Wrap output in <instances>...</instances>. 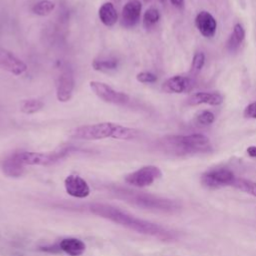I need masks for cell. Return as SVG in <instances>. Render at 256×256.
<instances>
[{
  "instance_id": "obj_27",
  "label": "cell",
  "mask_w": 256,
  "mask_h": 256,
  "mask_svg": "<svg viewBox=\"0 0 256 256\" xmlns=\"http://www.w3.org/2000/svg\"><path fill=\"white\" fill-rule=\"evenodd\" d=\"M136 79L141 83H154L157 81V76L152 72L143 71V72H139L136 75Z\"/></svg>"
},
{
  "instance_id": "obj_7",
  "label": "cell",
  "mask_w": 256,
  "mask_h": 256,
  "mask_svg": "<svg viewBox=\"0 0 256 256\" xmlns=\"http://www.w3.org/2000/svg\"><path fill=\"white\" fill-rule=\"evenodd\" d=\"M89 86L93 93L102 101L115 104V105H125L129 102L128 94L113 89L111 86L100 81H90Z\"/></svg>"
},
{
  "instance_id": "obj_15",
  "label": "cell",
  "mask_w": 256,
  "mask_h": 256,
  "mask_svg": "<svg viewBox=\"0 0 256 256\" xmlns=\"http://www.w3.org/2000/svg\"><path fill=\"white\" fill-rule=\"evenodd\" d=\"M56 247L59 251H62L69 256H80L86 249L85 243L82 240L74 237L62 239L57 243Z\"/></svg>"
},
{
  "instance_id": "obj_18",
  "label": "cell",
  "mask_w": 256,
  "mask_h": 256,
  "mask_svg": "<svg viewBox=\"0 0 256 256\" xmlns=\"http://www.w3.org/2000/svg\"><path fill=\"white\" fill-rule=\"evenodd\" d=\"M98 16L102 24L107 27L114 26L118 21L117 10L111 2H104L100 6L98 10Z\"/></svg>"
},
{
  "instance_id": "obj_32",
  "label": "cell",
  "mask_w": 256,
  "mask_h": 256,
  "mask_svg": "<svg viewBox=\"0 0 256 256\" xmlns=\"http://www.w3.org/2000/svg\"><path fill=\"white\" fill-rule=\"evenodd\" d=\"M159 1H160V2H162V3H163V2H165V0H159Z\"/></svg>"
},
{
  "instance_id": "obj_20",
  "label": "cell",
  "mask_w": 256,
  "mask_h": 256,
  "mask_svg": "<svg viewBox=\"0 0 256 256\" xmlns=\"http://www.w3.org/2000/svg\"><path fill=\"white\" fill-rule=\"evenodd\" d=\"M231 186H233L236 189L241 190L247 194H250L253 197H256V182H253V181L245 179V178L235 177Z\"/></svg>"
},
{
  "instance_id": "obj_1",
  "label": "cell",
  "mask_w": 256,
  "mask_h": 256,
  "mask_svg": "<svg viewBox=\"0 0 256 256\" xmlns=\"http://www.w3.org/2000/svg\"><path fill=\"white\" fill-rule=\"evenodd\" d=\"M88 209L96 216L107 219L140 234L151 236L162 241H172L177 238L174 231L157 223L138 218L111 204L92 203L88 205Z\"/></svg>"
},
{
  "instance_id": "obj_17",
  "label": "cell",
  "mask_w": 256,
  "mask_h": 256,
  "mask_svg": "<svg viewBox=\"0 0 256 256\" xmlns=\"http://www.w3.org/2000/svg\"><path fill=\"white\" fill-rule=\"evenodd\" d=\"M3 173L8 177H20L24 172L26 167H24L15 157L14 153L7 156L1 164Z\"/></svg>"
},
{
  "instance_id": "obj_6",
  "label": "cell",
  "mask_w": 256,
  "mask_h": 256,
  "mask_svg": "<svg viewBox=\"0 0 256 256\" xmlns=\"http://www.w3.org/2000/svg\"><path fill=\"white\" fill-rule=\"evenodd\" d=\"M74 72L68 63L60 65L56 78V97L59 102H68L74 92Z\"/></svg>"
},
{
  "instance_id": "obj_22",
  "label": "cell",
  "mask_w": 256,
  "mask_h": 256,
  "mask_svg": "<svg viewBox=\"0 0 256 256\" xmlns=\"http://www.w3.org/2000/svg\"><path fill=\"white\" fill-rule=\"evenodd\" d=\"M55 9V3L50 0H40L32 6V12L38 16H47Z\"/></svg>"
},
{
  "instance_id": "obj_5",
  "label": "cell",
  "mask_w": 256,
  "mask_h": 256,
  "mask_svg": "<svg viewBox=\"0 0 256 256\" xmlns=\"http://www.w3.org/2000/svg\"><path fill=\"white\" fill-rule=\"evenodd\" d=\"M75 148L62 147L49 152H32V151H19L15 152L16 159L24 166H49L53 165L67 156H69Z\"/></svg>"
},
{
  "instance_id": "obj_28",
  "label": "cell",
  "mask_w": 256,
  "mask_h": 256,
  "mask_svg": "<svg viewBox=\"0 0 256 256\" xmlns=\"http://www.w3.org/2000/svg\"><path fill=\"white\" fill-rule=\"evenodd\" d=\"M244 117L246 118H251V119H256V101L248 104L243 112Z\"/></svg>"
},
{
  "instance_id": "obj_2",
  "label": "cell",
  "mask_w": 256,
  "mask_h": 256,
  "mask_svg": "<svg viewBox=\"0 0 256 256\" xmlns=\"http://www.w3.org/2000/svg\"><path fill=\"white\" fill-rule=\"evenodd\" d=\"M113 193L123 201L153 212L176 213L181 209V203L175 199L153 195L125 188H116Z\"/></svg>"
},
{
  "instance_id": "obj_19",
  "label": "cell",
  "mask_w": 256,
  "mask_h": 256,
  "mask_svg": "<svg viewBox=\"0 0 256 256\" xmlns=\"http://www.w3.org/2000/svg\"><path fill=\"white\" fill-rule=\"evenodd\" d=\"M44 107V102L40 99L36 98H30V99H25L21 102L20 105V110L22 113L25 114H34L42 110Z\"/></svg>"
},
{
  "instance_id": "obj_21",
  "label": "cell",
  "mask_w": 256,
  "mask_h": 256,
  "mask_svg": "<svg viewBox=\"0 0 256 256\" xmlns=\"http://www.w3.org/2000/svg\"><path fill=\"white\" fill-rule=\"evenodd\" d=\"M118 67V60L115 58L109 59H94L92 61V68L96 71L108 72L115 70Z\"/></svg>"
},
{
  "instance_id": "obj_12",
  "label": "cell",
  "mask_w": 256,
  "mask_h": 256,
  "mask_svg": "<svg viewBox=\"0 0 256 256\" xmlns=\"http://www.w3.org/2000/svg\"><path fill=\"white\" fill-rule=\"evenodd\" d=\"M142 4L139 0H129L122 8L121 24L125 28L134 27L140 20Z\"/></svg>"
},
{
  "instance_id": "obj_3",
  "label": "cell",
  "mask_w": 256,
  "mask_h": 256,
  "mask_svg": "<svg viewBox=\"0 0 256 256\" xmlns=\"http://www.w3.org/2000/svg\"><path fill=\"white\" fill-rule=\"evenodd\" d=\"M137 135L138 131L136 129L112 122L82 125L74 128L70 132L72 138L80 140H100L105 138L132 140Z\"/></svg>"
},
{
  "instance_id": "obj_10",
  "label": "cell",
  "mask_w": 256,
  "mask_h": 256,
  "mask_svg": "<svg viewBox=\"0 0 256 256\" xmlns=\"http://www.w3.org/2000/svg\"><path fill=\"white\" fill-rule=\"evenodd\" d=\"M0 68L18 76L26 72L27 65L11 51L0 47Z\"/></svg>"
},
{
  "instance_id": "obj_16",
  "label": "cell",
  "mask_w": 256,
  "mask_h": 256,
  "mask_svg": "<svg viewBox=\"0 0 256 256\" xmlns=\"http://www.w3.org/2000/svg\"><path fill=\"white\" fill-rule=\"evenodd\" d=\"M224 97L218 92H196L188 98V104L190 105H199V104H208L212 106H217L222 104Z\"/></svg>"
},
{
  "instance_id": "obj_9",
  "label": "cell",
  "mask_w": 256,
  "mask_h": 256,
  "mask_svg": "<svg viewBox=\"0 0 256 256\" xmlns=\"http://www.w3.org/2000/svg\"><path fill=\"white\" fill-rule=\"evenodd\" d=\"M235 177L234 173L229 169H211L202 174L201 183L207 188H220L224 186H231Z\"/></svg>"
},
{
  "instance_id": "obj_8",
  "label": "cell",
  "mask_w": 256,
  "mask_h": 256,
  "mask_svg": "<svg viewBox=\"0 0 256 256\" xmlns=\"http://www.w3.org/2000/svg\"><path fill=\"white\" fill-rule=\"evenodd\" d=\"M161 175L162 172L160 168L154 165H147L126 175L125 181L132 186L142 188L153 184Z\"/></svg>"
},
{
  "instance_id": "obj_14",
  "label": "cell",
  "mask_w": 256,
  "mask_h": 256,
  "mask_svg": "<svg viewBox=\"0 0 256 256\" xmlns=\"http://www.w3.org/2000/svg\"><path fill=\"white\" fill-rule=\"evenodd\" d=\"M195 25L198 31L207 38L213 37L217 30V22L208 11H201L195 18Z\"/></svg>"
},
{
  "instance_id": "obj_29",
  "label": "cell",
  "mask_w": 256,
  "mask_h": 256,
  "mask_svg": "<svg viewBox=\"0 0 256 256\" xmlns=\"http://www.w3.org/2000/svg\"><path fill=\"white\" fill-rule=\"evenodd\" d=\"M247 153L250 157H256V146H249L247 148Z\"/></svg>"
},
{
  "instance_id": "obj_24",
  "label": "cell",
  "mask_w": 256,
  "mask_h": 256,
  "mask_svg": "<svg viewBox=\"0 0 256 256\" xmlns=\"http://www.w3.org/2000/svg\"><path fill=\"white\" fill-rule=\"evenodd\" d=\"M160 20V13L156 8H149L143 15V25L145 28H151Z\"/></svg>"
},
{
  "instance_id": "obj_25",
  "label": "cell",
  "mask_w": 256,
  "mask_h": 256,
  "mask_svg": "<svg viewBox=\"0 0 256 256\" xmlns=\"http://www.w3.org/2000/svg\"><path fill=\"white\" fill-rule=\"evenodd\" d=\"M205 63V55L203 52H196L192 58L191 69L193 71H200Z\"/></svg>"
},
{
  "instance_id": "obj_26",
  "label": "cell",
  "mask_w": 256,
  "mask_h": 256,
  "mask_svg": "<svg viewBox=\"0 0 256 256\" xmlns=\"http://www.w3.org/2000/svg\"><path fill=\"white\" fill-rule=\"evenodd\" d=\"M215 121V115L208 110L200 112L197 116V122L201 125H210Z\"/></svg>"
},
{
  "instance_id": "obj_4",
  "label": "cell",
  "mask_w": 256,
  "mask_h": 256,
  "mask_svg": "<svg viewBox=\"0 0 256 256\" xmlns=\"http://www.w3.org/2000/svg\"><path fill=\"white\" fill-rule=\"evenodd\" d=\"M161 148L169 154L186 155L208 152L211 149L210 139L203 134L172 135L161 141Z\"/></svg>"
},
{
  "instance_id": "obj_23",
  "label": "cell",
  "mask_w": 256,
  "mask_h": 256,
  "mask_svg": "<svg viewBox=\"0 0 256 256\" xmlns=\"http://www.w3.org/2000/svg\"><path fill=\"white\" fill-rule=\"evenodd\" d=\"M244 38H245V30H244L243 26L240 23H237L233 27L232 34H231V36L229 38V41H228V45L232 49H234V48L238 47L243 42Z\"/></svg>"
},
{
  "instance_id": "obj_31",
  "label": "cell",
  "mask_w": 256,
  "mask_h": 256,
  "mask_svg": "<svg viewBox=\"0 0 256 256\" xmlns=\"http://www.w3.org/2000/svg\"><path fill=\"white\" fill-rule=\"evenodd\" d=\"M143 1H144V2H145V3H148V2H150V1H151V0H143Z\"/></svg>"
},
{
  "instance_id": "obj_30",
  "label": "cell",
  "mask_w": 256,
  "mask_h": 256,
  "mask_svg": "<svg viewBox=\"0 0 256 256\" xmlns=\"http://www.w3.org/2000/svg\"><path fill=\"white\" fill-rule=\"evenodd\" d=\"M170 2H171V4H172L173 6L180 8V7H182V6H183L184 0H170Z\"/></svg>"
},
{
  "instance_id": "obj_11",
  "label": "cell",
  "mask_w": 256,
  "mask_h": 256,
  "mask_svg": "<svg viewBox=\"0 0 256 256\" xmlns=\"http://www.w3.org/2000/svg\"><path fill=\"white\" fill-rule=\"evenodd\" d=\"M66 192L74 198H86L90 194V187L86 180L79 175H68L64 180Z\"/></svg>"
},
{
  "instance_id": "obj_13",
  "label": "cell",
  "mask_w": 256,
  "mask_h": 256,
  "mask_svg": "<svg viewBox=\"0 0 256 256\" xmlns=\"http://www.w3.org/2000/svg\"><path fill=\"white\" fill-rule=\"evenodd\" d=\"M193 88V81L187 76L175 75L168 78L162 85V89L167 93H186Z\"/></svg>"
}]
</instances>
